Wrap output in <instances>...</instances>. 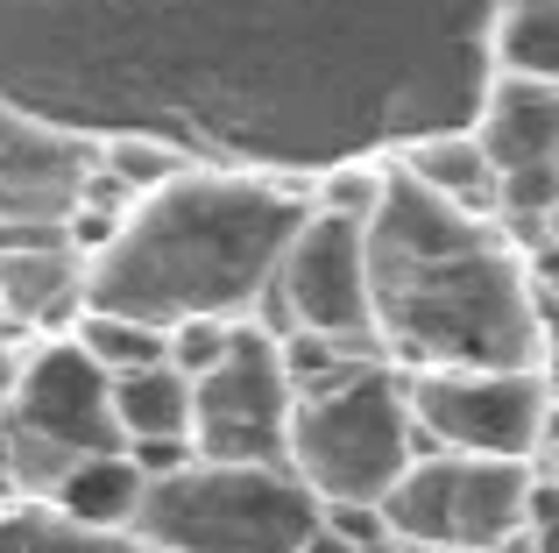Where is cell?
Instances as JSON below:
<instances>
[{
  "mask_svg": "<svg viewBox=\"0 0 559 553\" xmlns=\"http://www.w3.org/2000/svg\"><path fill=\"white\" fill-rule=\"evenodd\" d=\"M369 327L418 369H532L538 319L510 256L461 207L396 178L361 221Z\"/></svg>",
  "mask_w": 559,
  "mask_h": 553,
  "instance_id": "cell-1",
  "label": "cell"
},
{
  "mask_svg": "<svg viewBox=\"0 0 559 553\" xmlns=\"http://www.w3.org/2000/svg\"><path fill=\"white\" fill-rule=\"evenodd\" d=\"M298 221L305 207H284L262 185L178 178L142 199L99 249V263L85 270V313H121L156 333L185 319H234L262 298Z\"/></svg>",
  "mask_w": 559,
  "mask_h": 553,
  "instance_id": "cell-2",
  "label": "cell"
},
{
  "mask_svg": "<svg viewBox=\"0 0 559 553\" xmlns=\"http://www.w3.org/2000/svg\"><path fill=\"white\" fill-rule=\"evenodd\" d=\"M128 532L150 553H298L319 532V504L290 469L185 461L142 483Z\"/></svg>",
  "mask_w": 559,
  "mask_h": 553,
  "instance_id": "cell-3",
  "label": "cell"
},
{
  "mask_svg": "<svg viewBox=\"0 0 559 553\" xmlns=\"http://www.w3.org/2000/svg\"><path fill=\"white\" fill-rule=\"evenodd\" d=\"M432 447L404 412V384L390 369H361L341 390L290 398L284 419V469L312 504H382V490Z\"/></svg>",
  "mask_w": 559,
  "mask_h": 553,
  "instance_id": "cell-4",
  "label": "cell"
},
{
  "mask_svg": "<svg viewBox=\"0 0 559 553\" xmlns=\"http://www.w3.org/2000/svg\"><path fill=\"white\" fill-rule=\"evenodd\" d=\"M532 469L475 455H418L382 490V526L404 553H503L532 526Z\"/></svg>",
  "mask_w": 559,
  "mask_h": 553,
  "instance_id": "cell-5",
  "label": "cell"
},
{
  "mask_svg": "<svg viewBox=\"0 0 559 553\" xmlns=\"http://www.w3.org/2000/svg\"><path fill=\"white\" fill-rule=\"evenodd\" d=\"M404 412L432 455L524 461L546 455L552 398L538 369H425L404 384Z\"/></svg>",
  "mask_w": 559,
  "mask_h": 553,
  "instance_id": "cell-6",
  "label": "cell"
},
{
  "mask_svg": "<svg viewBox=\"0 0 559 553\" xmlns=\"http://www.w3.org/2000/svg\"><path fill=\"white\" fill-rule=\"evenodd\" d=\"M284 419L290 384L276 362V341L255 327H234L213 369L191 376V461L284 469Z\"/></svg>",
  "mask_w": 559,
  "mask_h": 553,
  "instance_id": "cell-7",
  "label": "cell"
},
{
  "mask_svg": "<svg viewBox=\"0 0 559 553\" xmlns=\"http://www.w3.org/2000/svg\"><path fill=\"white\" fill-rule=\"evenodd\" d=\"M276 291L298 333L333 348H361L369 341V256H361V221L341 213H305L298 235L276 256Z\"/></svg>",
  "mask_w": 559,
  "mask_h": 553,
  "instance_id": "cell-8",
  "label": "cell"
},
{
  "mask_svg": "<svg viewBox=\"0 0 559 553\" xmlns=\"http://www.w3.org/2000/svg\"><path fill=\"white\" fill-rule=\"evenodd\" d=\"M0 412H8V426L43 433L64 455H121V433H114V412H107V369L79 341L36 348Z\"/></svg>",
  "mask_w": 559,
  "mask_h": 553,
  "instance_id": "cell-9",
  "label": "cell"
},
{
  "mask_svg": "<svg viewBox=\"0 0 559 553\" xmlns=\"http://www.w3.org/2000/svg\"><path fill=\"white\" fill-rule=\"evenodd\" d=\"M475 150L489 164V178L546 170L552 164V79H503L496 85Z\"/></svg>",
  "mask_w": 559,
  "mask_h": 553,
  "instance_id": "cell-10",
  "label": "cell"
},
{
  "mask_svg": "<svg viewBox=\"0 0 559 553\" xmlns=\"http://www.w3.org/2000/svg\"><path fill=\"white\" fill-rule=\"evenodd\" d=\"M85 178H93L85 142L50 136V128H36V121H14V114L0 107V185H8V192L50 199V207L79 213V185Z\"/></svg>",
  "mask_w": 559,
  "mask_h": 553,
  "instance_id": "cell-11",
  "label": "cell"
},
{
  "mask_svg": "<svg viewBox=\"0 0 559 553\" xmlns=\"http://www.w3.org/2000/svg\"><path fill=\"white\" fill-rule=\"evenodd\" d=\"M71 305H85V256L71 242L0 256V313L14 327H64Z\"/></svg>",
  "mask_w": 559,
  "mask_h": 553,
  "instance_id": "cell-12",
  "label": "cell"
},
{
  "mask_svg": "<svg viewBox=\"0 0 559 553\" xmlns=\"http://www.w3.org/2000/svg\"><path fill=\"white\" fill-rule=\"evenodd\" d=\"M107 412L121 447H191V384L170 362L107 376Z\"/></svg>",
  "mask_w": 559,
  "mask_h": 553,
  "instance_id": "cell-13",
  "label": "cell"
},
{
  "mask_svg": "<svg viewBox=\"0 0 559 553\" xmlns=\"http://www.w3.org/2000/svg\"><path fill=\"white\" fill-rule=\"evenodd\" d=\"M142 483H150V475L128 461V447L121 455H79L71 475L50 490L57 526H71V532H128L135 526V504H142Z\"/></svg>",
  "mask_w": 559,
  "mask_h": 553,
  "instance_id": "cell-14",
  "label": "cell"
},
{
  "mask_svg": "<svg viewBox=\"0 0 559 553\" xmlns=\"http://www.w3.org/2000/svg\"><path fill=\"white\" fill-rule=\"evenodd\" d=\"M411 185L418 192H432V199H447V207H489V192H496V178H489V164H481V150H475V136H447V142H425V150H411Z\"/></svg>",
  "mask_w": 559,
  "mask_h": 553,
  "instance_id": "cell-15",
  "label": "cell"
},
{
  "mask_svg": "<svg viewBox=\"0 0 559 553\" xmlns=\"http://www.w3.org/2000/svg\"><path fill=\"white\" fill-rule=\"evenodd\" d=\"M79 348H85V355H93L107 376H128V369H150V362H164V333L142 327V319H121V313H85Z\"/></svg>",
  "mask_w": 559,
  "mask_h": 553,
  "instance_id": "cell-16",
  "label": "cell"
},
{
  "mask_svg": "<svg viewBox=\"0 0 559 553\" xmlns=\"http://www.w3.org/2000/svg\"><path fill=\"white\" fill-rule=\"evenodd\" d=\"M0 553H150V546H128L121 532H71L57 518H0Z\"/></svg>",
  "mask_w": 559,
  "mask_h": 553,
  "instance_id": "cell-17",
  "label": "cell"
},
{
  "mask_svg": "<svg viewBox=\"0 0 559 553\" xmlns=\"http://www.w3.org/2000/svg\"><path fill=\"white\" fill-rule=\"evenodd\" d=\"M503 64L510 79H552V0H518L503 14Z\"/></svg>",
  "mask_w": 559,
  "mask_h": 553,
  "instance_id": "cell-18",
  "label": "cell"
},
{
  "mask_svg": "<svg viewBox=\"0 0 559 553\" xmlns=\"http://www.w3.org/2000/svg\"><path fill=\"white\" fill-rule=\"evenodd\" d=\"M99 178H114V185H121V192L142 207V199H156L164 185H178L185 164H178L170 150H156V142H114V150L99 156Z\"/></svg>",
  "mask_w": 559,
  "mask_h": 553,
  "instance_id": "cell-19",
  "label": "cell"
},
{
  "mask_svg": "<svg viewBox=\"0 0 559 553\" xmlns=\"http://www.w3.org/2000/svg\"><path fill=\"white\" fill-rule=\"evenodd\" d=\"M319 532H333L341 546H390V526H382L376 504H319Z\"/></svg>",
  "mask_w": 559,
  "mask_h": 553,
  "instance_id": "cell-20",
  "label": "cell"
},
{
  "mask_svg": "<svg viewBox=\"0 0 559 553\" xmlns=\"http://www.w3.org/2000/svg\"><path fill=\"white\" fill-rule=\"evenodd\" d=\"M496 192H503V207H510V221H518V227H538V235H546L552 164H546V170H518V178H496Z\"/></svg>",
  "mask_w": 559,
  "mask_h": 553,
  "instance_id": "cell-21",
  "label": "cell"
},
{
  "mask_svg": "<svg viewBox=\"0 0 559 553\" xmlns=\"http://www.w3.org/2000/svg\"><path fill=\"white\" fill-rule=\"evenodd\" d=\"M14 376H22V362H14V348H0V404H8V390H14Z\"/></svg>",
  "mask_w": 559,
  "mask_h": 553,
  "instance_id": "cell-22",
  "label": "cell"
},
{
  "mask_svg": "<svg viewBox=\"0 0 559 553\" xmlns=\"http://www.w3.org/2000/svg\"><path fill=\"white\" fill-rule=\"evenodd\" d=\"M0 497H8V475H0Z\"/></svg>",
  "mask_w": 559,
  "mask_h": 553,
  "instance_id": "cell-23",
  "label": "cell"
}]
</instances>
